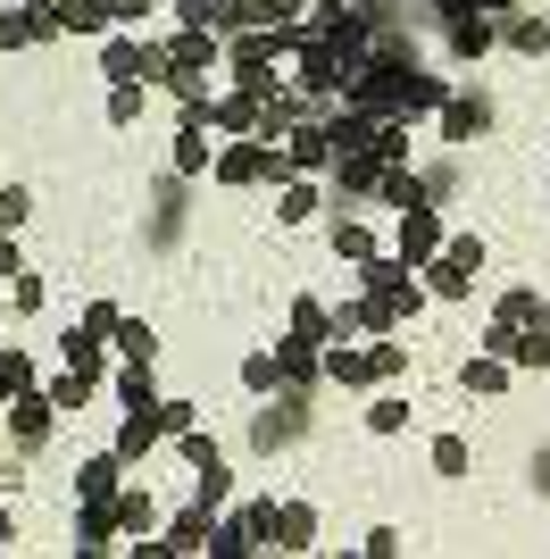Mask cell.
Masks as SVG:
<instances>
[{
    "label": "cell",
    "instance_id": "cell-21",
    "mask_svg": "<svg viewBox=\"0 0 550 559\" xmlns=\"http://www.w3.org/2000/svg\"><path fill=\"white\" fill-rule=\"evenodd\" d=\"M142 117H151V84H109V126L117 134H134Z\"/></svg>",
    "mask_w": 550,
    "mask_h": 559
},
{
    "label": "cell",
    "instance_id": "cell-3",
    "mask_svg": "<svg viewBox=\"0 0 550 559\" xmlns=\"http://www.w3.org/2000/svg\"><path fill=\"white\" fill-rule=\"evenodd\" d=\"M442 142H451V151H476L483 134H492V100L483 93H442Z\"/></svg>",
    "mask_w": 550,
    "mask_h": 559
},
{
    "label": "cell",
    "instance_id": "cell-34",
    "mask_svg": "<svg viewBox=\"0 0 550 559\" xmlns=\"http://www.w3.org/2000/svg\"><path fill=\"white\" fill-rule=\"evenodd\" d=\"M0 409H9V384H0Z\"/></svg>",
    "mask_w": 550,
    "mask_h": 559
},
{
    "label": "cell",
    "instance_id": "cell-29",
    "mask_svg": "<svg viewBox=\"0 0 550 559\" xmlns=\"http://www.w3.org/2000/svg\"><path fill=\"white\" fill-rule=\"evenodd\" d=\"M117 326H125V309H117V301H92L84 309V334H92V343H109Z\"/></svg>",
    "mask_w": 550,
    "mask_h": 559
},
{
    "label": "cell",
    "instance_id": "cell-15",
    "mask_svg": "<svg viewBox=\"0 0 550 559\" xmlns=\"http://www.w3.org/2000/svg\"><path fill=\"white\" fill-rule=\"evenodd\" d=\"M476 476V435H434V485H467Z\"/></svg>",
    "mask_w": 550,
    "mask_h": 559
},
{
    "label": "cell",
    "instance_id": "cell-16",
    "mask_svg": "<svg viewBox=\"0 0 550 559\" xmlns=\"http://www.w3.org/2000/svg\"><path fill=\"white\" fill-rule=\"evenodd\" d=\"M50 17H59V34H84V43H100V34H117L100 0H50Z\"/></svg>",
    "mask_w": 550,
    "mask_h": 559
},
{
    "label": "cell",
    "instance_id": "cell-9",
    "mask_svg": "<svg viewBox=\"0 0 550 559\" xmlns=\"http://www.w3.org/2000/svg\"><path fill=\"white\" fill-rule=\"evenodd\" d=\"M501 50L542 68V59H550V17H542V9H509V17H501Z\"/></svg>",
    "mask_w": 550,
    "mask_h": 559
},
{
    "label": "cell",
    "instance_id": "cell-6",
    "mask_svg": "<svg viewBox=\"0 0 550 559\" xmlns=\"http://www.w3.org/2000/svg\"><path fill=\"white\" fill-rule=\"evenodd\" d=\"M492 43H501V25H492V17H451V25H442V59H451V68H483Z\"/></svg>",
    "mask_w": 550,
    "mask_h": 559
},
{
    "label": "cell",
    "instance_id": "cell-5",
    "mask_svg": "<svg viewBox=\"0 0 550 559\" xmlns=\"http://www.w3.org/2000/svg\"><path fill=\"white\" fill-rule=\"evenodd\" d=\"M117 485H125L117 443H109V451H84V460H75V476H68V501H117Z\"/></svg>",
    "mask_w": 550,
    "mask_h": 559
},
{
    "label": "cell",
    "instance_id": "cell-24",
    "mask_svg": "<svg viewBox=\"0 0 550 559\" xmlns=\"http://www.w3.org/2000/svg\"><path fill=\"white\" fill-rule=\"evenodd\" d=\"M409 418H417L409 393H375V401H367V435H400Z\"/></svg>",
    "mask_w": 550,
    "mask_h": 559
},
{
    "label": "cell",
    "instance_id": "cell-30",
    "mask_svg": "<svg viewBox=\"0 0 550 559\" xmlns=\"http://www.w3.org/2000/svg\"><path fill=\"white\" fill-rule=\"evenodd\" d=\"M100 9H109V25H117V34H134V25L151 17V9H159V0H100Z\"/></svg>",
    "mask_w": 550,
    "mask_h": 559
},
{
    "label": "cell",
    "instance_id": "cell-2",
    "mask_svg": "<svg viewBox=\"0 0 550 559\" xmlns=\"http://www.w3.org/2000/svg\"><path fill=\"white\" fill-rule=\"evenodd\" d=\"M100 75H109V84H159L167 50L142 43V34H100Z\"/></svg>",
    "mask_w": 550,
    "mask_h": 559
},
{
    "label": "cell",
    "instance_id": "cell-23",
    "mask_svg": "<svg viewBox=\"0 0 550 559\" xmlns=\"http://www.w3.org/2000/svg\"><path fill=\"white\" fill-rule=\"evenodd\" d=\"M242 393L251 401H267V393H284V376H275V343H259L251 359H242Z\"/></svg>",
    "mask_w": 550,
    "mask_h": 559
},
{
    "label": "cell",
    "instance_id": "cell-17",
    "mask_svg": "<svg viewBox=\"0 0 550 559\" xmlns=\"http://www.w3.org/2000/svg\"><path fill=\"white\" fill-rule=\"evenodd\" d=\"M325 384H343V393L375 384V368H367V350H359V343H325Z\"/></svg>",
    "mask_w": 550,
    "mask_h": 559
},
{
    "label": "cell",
    "instance_id": "cell-19",
    "mask_svg": "<svg viewBox=\"0 0 550 559\" xmlns=\"http://www.w3.org/2000/svg\"><path fill=\"white\" fill-rule=\"evenodd\" d=\"M109 393H117V409H151V401H159V376L142 368V359H125V368L109 376Z\"/></svg>",
    "mask_w": 550,
    "mask_h": 559
},
{
    "label": "cell",
    "instance_id": "cell-14",
    "mask_svg": "<svg viewBox=\"0 0 550 559\" xmlns=\"http://www.w3.org/2000/svg\"><path fill=\"white\" fill-rule=\"evenodd\" d=\"M275 226H318V176H284L275 185Z\"/></svg>",
    "mask_w": 550,
    "mask_h": 559
},
{
    "label": "cell",
    "instance_id": "cell-25",
    "mask_svg": "<svg viewBox=\"0 0 550 559\" xmlns=\"http://www.w3.org/2000/svg\"><path fill=\"white\" fill-rule=\"evenodd\" d=\"M176 460H183V467H217V460H226V443H217V435H201V426H183V435H176Z\"/></svg>",
    "mask_w": 550,
    "mask_h": 559
},
{
    "label": "cell",
    "instance_id": "cell-10",
    "mask_svg": "<svg viewBox=\"0 0 550 559\" xmlns=\"http://www.w3.org/2000/svg\"><path fill=\"white\" fill-rule=\"evenodd\" d=\"M167 167H176V176H208V167H217L208 117H183V126H176V142H167Z\"/></svg>",
    "mask_w": 550,
    "mask_h": 559
},
{
    "label": "cell",
    "instance_id": "cell-20",
    "mask_svg": "<svg viewBox=\"0 0 550 559\" xmlns=\"http://www.w3.org/2000/svg\"><path fill=\"white\" fill-rule=\"evenodd\" d=\"M109 350H117V359H142V368H159V326H151V318H125V326L109 334Z\"/></svg>",
    "mask_w": 550,
    "mask_h": 559
},
{
    "label": "cell",
    "instance_id": "cell-35",
    "mask_svg": "<svg viewBox=\"0 0 550 559\" xmlns=\"http://www.w3.org/2000/svg\"><path fill=\"white\" fill-rule=\"evenodd\" d=\"M0 9H9V0H0Z\"/></svg>",
    "mask_w": 550,
    "mask_h": 559
},
{
    "label": "cell",
    "instance_id": "cell-18",
    "mask_svg": "<svg viewBox=\"0 0 550 559\" xmlns=\"http://www.w3.org/2000/svg\"><path fill=\"white\" fill-rule=\"evenodd\" d=\"M325 251L350 259V267H367V259H375V226H359V217H334V226H325Z\"/></svg>",
    "mask_w": 550,
    "mask_h": 559
},
{
    "label": "cell",
    "instance_id": "cell-13",
    "mask_svg": "<svg viewBox=\"0 0 550 559\" xmlns=\"http://www.w3.org/2000/svg\"><path fill=\"white\" fill-rule=\"evenodd\" d=\"M458 393H476V401H501V393H509V359H492V350L476 343V359H458Z\"/></svg>",
    "mask_w": 550,
    "mask_h": 559
},
{
    "label": "cell",
    "instance_id": "cell-12",
    "mask_svg": "<svg viewBox=\"0 0 550 559\" xmlns=\"http://www.w3.org/2000/svg\"><path fill=\"white\" fill-rule=\"evenodd\" d=\"M217 543V510L208 501H183L176 518H167V551H208Z\"/></svg>",
    "mask_w": 550,
    "mask_h": 559
},
{
    "label": "cell",
    "instance_id": "cell-27",
    "mask_svg": "<svg viewBox=\"0 0 550 559\" xmlns=\"http://www.w3.org/2000/svg\"><path fill=\"white\" fill-rule=\"evenodd\" d=\"M0 384H9V393H34V384H43V368H34L25 350H0Z\"/></svg>",
    "mask_w": 550,
    "mask_h": 559
},
{
    "label": "cell",
    "instance_id": "cell-1",
    "mask_svg": "<svg viewBox=\"0 0 550 559\" xmlns=\"http://www.w3.org/2000/svg\"><path fill=\"white\" fill-rule=\"evenodd\" d=\"M59 409H50V393L34 384V393H9V409H0V443H9V460H43L50 443H59Z\"/></svg>",
    "mask_w": 550,
    "mask_h": 559
},
{
    "label": "cell",
    "instance_id": "cell-32",
    "mask_svg": "<svg viewBox=\"0 0 550 559\" xmlns=\"http://www.w3.org/2000/svg\"><path fill=\"white\" fill-rule=\"evenodd\" d=\"M17 267H25V251H17V234H9V226H0V284H9V276H17Z\"/></svg>",
    "mask_w": 550,
    "mask_h": 559
},
{
    "label": "cell",
    "instance_id": "cell-11",
    "mask_svg": "<svg viewBox=\"0 0 550 559\" xmlns=\"http://www.w3.org/2000/svg\"><path fill=\"white\" fill-rule=\"evenodd\" d=\"M159 443H167L159 401H151V409H125V418H117V460H125V467H134V460H151Z\"/></svg>",
    "mask_w": 550,
    "mask_h": 559
},
{
    "label": "cell",
    "instance_id": "cell-7",
    "mask_svg": "<svg viewBox=\"0 0 550 559\" xmlns=\"http://www.w3.org/2000/svg\"><path fill=\"white\" fill-rule=\"evenodd\" d=\"M318 526H325V510L309 501V492L275 501V551H318Z\"/></svg>",
    "mask_w": 550,
    "mask_h": 559
},
{
    "label": "cell",
    "instance_id": "cell-33",
    "mask_svg": "<svg viewBox=\"0 0 550 559\" xmlns=\"http://www.w3.org/2000/svg\"><path fill=\"white\" fill-rule=\"evenodd\" d=\"M25 526H17V510H9V501H0V551H9V543H17Z\"/></svg>",
    "mask_w": 550,
    "mask_h": 559
},
{
    "label": "cell",
    "instance_id": "cell-31",
    "mask_svg": "<svg viewBox=\"0 0 550 559\" xmlns=\"http://www.w3.org/2000/svg\"><path fill=\"white\" fill-rule=\"evenodd\" d=\"M359 551H367V559H392V551H409V535H400V526H367Z\"/></svg>",
    "mask_w": 550,
    "mask_h": 559
},
{
    "label": "cell",
    "instance_id": "cell-8",
    "mask_svg": "<svg viewBox=\"0 0 550 559\" xmlns=\"http://www.w3.org/2000/svg\"><path fill=\"white\" fill-rule=\"evenodd\" d=\"M109 510H117V535H125V543H134V535H159V492L142 485V476H125V485H117Z\"/></svg>",
    "mask_w": 550,
    "mask_h": 559
},
{
    "label": "cell",
    "instance_id": "cell-28",
    "mask_svg": "<svg viewBox=\"0 0 550 559\" xmlns=\"http://www.w3.org/2000/svg\"><path fill=\"white\" fill-rule=\"evenodd\" d=\"M25 217H34V185H0V226L17 234Z\"/></svg>",
    "mask_w": 550,
    "mask_h": 559
},
{
    "label": "cell",
    "instance_id": "cell-26",
    "mask_svg": "<svg viewBox=\"0 0 550 559\" xmlns=\"http://www.w3.org/2000/svg\"><path fill=\"white\" fill-rule=\"evenodd\" d=\"M159 426H167V443H176L183 426H201V401L192 393H159Z\"/></svg>",
    "mask_w": 550,
    "mask_h": 559
},
{
    "label": "cell",
    "instance_id": "cell-22",
    "mask_svg": "<svg viewBox=\"0 0 550 559\" xmlns=\"http://www.w3.org/2000/svg\"><path fill=\"white\" fill-rule=\"evenodd\" d=\"M367 368H375V384H400V376H409V343H400V334H375V343H367Z\"/></svg>",
    "mask_w": 550,
    "mask_h": 559
},
{
    "label": "cell",
    "instance_id": "cell-4",
    "mask_svg": "<svg viewBox=\"0 0 550 559\" xmlns=\"http://www.w3.org/2000/svg\"><path fill=\"white\" fill-rule=\"evenodd\" d=\"M442 234H451V226L434 217V201H417V210H400V217H392V251L409 259V267H426V259L442 251Z\"/></svg>",
    "mask_w": 550,
    "mask_h": 559
}]
</instances>
